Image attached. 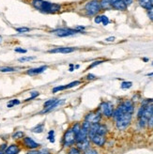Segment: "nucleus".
Here are the masks:
<instances>
[{"mask_svg": "<svg viewBox=\"0 0 153 154\" xmlns=\"http://www.w3.org/2000/svg\"><path fill=\"white\" fill-rule=\"evenodd\" d=\"M133 103L131 101H126L122 103L118 107V109L114 112L113 117L116 119L117 127L119 130H124L130 125L133 117Z\"/></svg>", "mask_w": 153, "mask_h": 154, "instance_id": "f257e3e1", "label": "nucleus"}, {"mask_svg": "<svg viewBox=\"0 0 153 154\" xmlns=\"http://www.w3.org/2000/svg\"><path fill=\"white\" fill-rule=\"evenodd\" d=\"M32 4L37 10L45 13H54L60 10L59 5L53 4L48 1H44V0H33Z\"/></svg>", "mask_w": 153, "mask_h": 154, "instance_id": "f03ea898", "label": "nucleus"}, {"mask_svg": "<svg viewBox=\"0 0 153 154\" xmlns=\"http://www.w3.org/2000/svg\"><path fill=\"white\" fill-rule=\"evenodd\" d=\"M152 115H153V104L143 105L138 112V119H139L140 126L144 127L147 123H148L150 118L152 117Z\"/></svg>", "mask_w": 153, "mask_h": 154, "instance_id": "7ed1b4c3", "label": "nucleus"}, {"mask_svg": "<svg viewBox=\"0 0 153 154\" xmlns=\"http://www.w3.org/2000/svg\"><path fill=\"white\" fill-rule=\"evenodd\" d=\"M85 10L88 15H95L101 11L100 2H99L98 0H91V1H89L86 5Z\"/></svg>", "mask_w": 153, "mask_h": 154, "instance_id": "20e7f679", "label": "nucleus"}, {"mask_svg": "<svg viewBox=\"0 0 153 154\" xmlns=\"http://www.w3.org/2000/svg\"><path fill=\"white\" fill-rule=\"evenodd\" d=\"M80 31L77 29H70V28H58L54 31L57 36L58 37H69L75 35L76 33H79Z\"/></svg>", "mask_w": 153, "mask_h": 154, "instance_id": "39448f33", "label": "nucleus"}, {"mask_svg": "<svg viewBox=\"0 0 153 154\" xmlns=\"http://www.w3.org/2000/svg\"><path fill=\"white\" fill-rule=\"evenodd\" d=\"M76 141V134L72 131V129L68 130L64 134V145L71 146Z\"/></svg>", "mask_w": 153, "mask_h": 154, "instance_id": "423d86ee", "label": "nucleus"}, {"mask_svg": "<svg viewBox=\"0 0 153 154\" xmlns=\"http://www.w3.org/2000/svg\"><path fill=\"white\" fill-rule=\"evenodd\" d=\"M88 136L90 138V140L97 146L102 147V146H103L105 144V141H106L105 135L98 134H88Z\"/></svg>", "mask_w": 153, "mask_h": 154, "instance_id": "0eeeda50", "label": "nucleus"}, {"mask_svg": "<svg viewBox=\"0 0 153 154\" xmlns=\"http://www.w3.org/2000/svg\"><path fill=\"white\" fill-rule=\"evenodd\" d=\"M101 111L102 113L107 118H110L114 114V108L113 105L110 103H103L101 104Z\"/></svg>", "mask_w": 153, "mask_h": 154, "instance_id": "6e6552de", "label": "nucleus"}, {"mask_svg": "<svg viewBox=\"0 0 153 154\" xmlns=\"http://www.w3.org/2000/svg\"><path fill=\"white\" fill-rule=\"evenodd\" d=\"M102 119V115L101 113H99V112H94V113H90L87 116V118H86V120L88 121L91 125L92 124H97V123L100 122Z\"/></svg>", "mask_w": 153, "mask_h": 154, "instance_id": "1a4fd4ad", "label": "nucleus"}, {"mask_svg": "<svg viewBox=\"0 0 153 154\" xmlns=\"http://www.w3.org/2000/svg\"><path fill=\"white\" fill-rule=\"evenodd\" d=\"M75 51V48L72 47H59V48H56V49H53L50 50L49 52L52 54H70Z\"/></svg>", "mask_w": 153, "mask_h": 154, "instance_id": "9d476101", "label": "nucleus"}, {"mask_svg": "<svg viewBox=\"0 0 153 154\" xmlns=\"http://www.w3.org/2000/svg\"><path fill=\"white\" fill-rule=\"evenodd\" d=\"M24 144L26 146L27 148L32 149H37V148L40 146L38 143H36L34 140H32L30 137H25V139H24Z\"/></svg>", "mask_w": 153, "mask_h": 154, "instance_id": "9b49d317", "label": "nucleus"}, {"mask_svg": "<svg viewBox=\"0 0 153 154\" xmlns=\"http://www.w3.org/2000/svg\"><path fill=\"white\" fill-rule=\"evenodd\" d=\"M45 70H47V66H42L39 68H35V69H30L27 71V74L29 75H36V74H40L43 72Z\"/></svg>", "mask_w": 153, "mask_h": 154, "instance_id": "f8f14e48", "label": "nucleus"}, {"mask_svg": "<svg viewBox=\"0 0 153 154\" xmlns=\"http://www.w3.org/2000/svg\"><path fill=\"white\" fill-rule=\"evenodd\" d=\"M20 151V149L17 145L12 144L10 147H8L7 149L5 150V154H18Z\"/></svg>", "mask_w": 153, "mask_h": 154, "instance_id": "ddd939ff", "label": "nucleus"}, {"mask_svg": "<svg viewBox=\"0 0 153 154\" xmlns=\"http://www.w3.org/2000/svg\"><path fill=\"white\" fill-rule=\"evenodd\" d=\"M112 7L114 8V9L118 10V11H125L126 8H127V6L123 2V0H118V1H116L115 3L112 4Z\"/></svg>", "mask_w": 153, "mask_h": 154, "instance_id": "4468645a", "label": "nucleus"}, {"mask_svg": "<svg viewBox=\"0 0 153 154\" xmlns=\"http://www.w3.org/2000/svg\"><path fill=\"white\" fill-rule=\"evenodd\" d=\"M100 5H101V9L103 10H108L112 7V3L110 2V0H102L100 2Z\"/></svg>", "mask_w": 153, "mask_h": 154, "instance_id": "2eb2a0df", "label": "nucleus"}, {"mask_svg": "<svg viewBox=\"0 0 153 154\" xmlns=\"http://www.w3.org/2000/svg\"><path fill=\"white\" fill-rule=\"evenodd\" d=\"M88 144H89V142H88V140L87 139V140L83 141V142L77 143V146H78V148H79L81 150H87V148H88Z\"/></svg>", "mask_w": 153, "mask_h": 154, "instance_id": "dca6fc26", "label": "nucleus"}, {"mask_svg": "<svg viewBox=\"0 0 153 154\" xmlns=\"http://www.w3.org/2000/svg\"><path fill=\"white\" fill-rule=\"evenodd\" d=\"M139 4L147 10H148L152 6V3L150 2V0H139Z\"/></svg>", "mask_w": 153, "mask_h": 154, "instance_id": "f3484780", "label": "nucleus"}, {"mask_svg": "<svg viewBox=\"0 0 153 154\" xmlns=\"http://www.w3.org/2000/svg\"><path fill=\"white\" fill-rule=\"evenodd\" d=\"M43 128H44V126L42 124H40V125L34 127L33 129H31V132H33L35 134H41L43 132Z\"/></svg>", "mask_w": 153, "mask_h": 154, "instance_id": "a211bd4d", "label": "nucleus"}, {"mask_svg": "<svg viewBox=\"0 0 153 154\" xmlns=\"http://www.w3.org/2000/svg\"><path fill=\"white\" fill-rule=\"evenodd\" d=\"M15 71L16 70L11 67H0V72H11Z\"/></svg>", "mask_w": 153, "mask_h": 154, "instance_id": "6ab92c4d", "label": "nucleus"}, {"mask_svg": "<svg viewBox=\"0 0 153 154\" xmlns=\"http://www.w3.org/2000/svg\"><path fill=\"white\" fill-rule=\"evenodd\" d=\"M35 58H36L35 57H24L19 58V61H20V62H27V61L34 60Z\"/></svg>", "mask_w": 153, "mask_h": 154, "instance_id": "aec40b11", "label": "nucleus"}, {"mask_svg": "<svg viewBox=\"0 0 153 154\" xmlns=\"http://www.w3.org/2000/svg\"><path fill=\"white\" fill-rule=\"evenodd\" d=\"M80 130H81V126H80L79 123H76V124H74V125H73V127H72V131L75 133V134H77L80 132Z\"/></svg>", "mask_w": 153, "mask_h": 154, "instance_id": "412c9836", "label": "nucleus"}, {"mask_svg": "<svg viewBox=\"0 0 153 154\" xmlns=\"http://www.w3.org/2000/svg\"><path fill=\"white\" fill-rule=\"evenodd\" d=\"M133 86V83L132 82H123L121 84V88H124V89H126V88H130Z\"/></svg>", "mask_w": 153, "mask_h": 154, "instance_id": "4be33fe9", "label": "nucleus"}, {"mask_svg": "<svg viewBox=\"0 0 153 154\" xmlns=\"http://www.w3.org/2000/svg\"><path fill=\"white\" fill-rule=\"evenodd\" d=\"M57 99H52V100H49V101H47V102H45V103H44V108H48V107L51 106L54 103L57 101Z\"/></svg>", "mask_w": 153, "mask_h": 154, "instance_id": "5701e85b", "label": "nucleus"}, {"mask_svg": "<svg viewBox=\"0 0 153 154\" xmlns=\"http://www.w3.org/2000/svg\"><path fill=\"white\" fill-rule=\"evenodd\" d=\"M29 28L28 27H19V28H16V31L18 33H26L29 31Z\"/></svg>", "mask_w": 153, "mask_h": 154, "instance_id": "b1692460", "label": "nucleus"}, {"mask_svg": "<svg viewBox=\"0 0 153 154\" xmlns=\"http://www.w3.org/2000/svg\"><path fill=\"white\" fill-rule=\"evenodd\" d=\"M81 83L79 81H74L72 83H70L68 85V86H65L66 88H73V87H76V86H78V85H80Z\"/></svg>", "mask_w": 153, "mask_h": 154, "instance_id": "393cba45", "label": "nucleus"}, {"mask_svg": "<svg viewBox=\"0 0 153 154\" xmlns=\"http://www.w3.org/2000/svg\"><path fill=\"white\" fill-rule=\"evenodd\" d=\"M19 103H20V101H18V100H12V101H11L9 103H8V107L11 108V107H12L13 105H16Z\"/></svg>", "mask_w": 153, "mask_h": 154, "instance_id": "a878e982", "label": "nucleus"}, {"mask_svg": "<svg viewBox=\"0 0 153 154\" xmlns=\"http://www.w3.org/2000/svg\"><path fill=\"white\" fill-rule=\"evenodd\" d=\"M48 140L52 143L55 142V135H54V131H50L48 134Z\"/></svg>", "mask_w": 153, "mask_h": 154, "instance_id": "bb28decb", "label": "nucleus"}, {"mask_svg": "<svg viewBox=\"0 0 153 154\" xmlns=\"http://www.w3.org/2000/svg\"><path fill=\"white\" fill-rule=\"evenodd\" d=\"M102 23L103 26H107L109 24V19L107 18L105 15H102Z\"/></svg>", "mask_w": 153, "mask_h": 154, "instance_id": "cd10ccee", "label": "nucleus"}, {"mask_svg": "<svg viewBox=\"0 0 153 154\" xmlns=\"http://www.w3.org/2000/svg\"><path fill=\"white\" fill-rule=\"evenodd\" d=\"M68 154H80V150L76 148H72L70 149V151H69Z\"/></svg>", "mask_w": 153, "mask_h": 154, "instance_id": "c85d7f7f", "label": "nucleus"}, {"mask_svg": "<svg viewBox=\"0 0 153 154\" xmlns=\"http://www.w3.org/2000/svg\"><path fill=\"white\" fill-rule=\"evenodd\" d=\"M148 14L149 18H150L151 20H153V5L148 10Z\"/></svg>", "mask_w": 153, "mask_h": 154, "instance_id": "c756f323", "label": "nucleus"}, {"mask_svg": "<svg viewBox=\"0 0 153 154\" xmlns=\"http://www.w3.org/2000/svg\"><path fill=\"white\" fill-rule=\"evenodd\" d=\"M37 96H39V92H37V91H32V92H31V97H30L29 99H26V101H30V100H32V99L36 98Z\"/></svg>", "mask_w": 153, "mask_h": 154, "instance_id": "7c9ffc66", "label": "nucleus"}, {"mask_svg": "<svg viewBox=\"0 0 153 154\" xmlns=\"http://www.w3.org/2000/svg\"><path fill=\"white\" fill-rule=\"evenodd\" d=\"M66 87L65 86H60V87H57V88H53V92L55 93V92H57V91H60V90H63L65 89Z\"/></svg>", "mask_w": 153, "mask_h": 154, "instance_id": "2f4dec72", "label": "nucleus"}, {"mask_svg": "<svg viewBox=\"0 0 153 154\" xmlns=\"http://www.w3.org/2000/svg\"><path fill=\"white\" fill-rule=\"evenodd\" d=\"M24 136V133L23 132H17L16 134H13V138H20V137H23Z\"/></svg>", "mask_w": 153, "mask_h": 154, "instance_id": "473e14b6", "label": "nucleus"}, {"mask_svg": "<svg viewBox=\"0 0 153 154\" xmlns=\"http://www.w3.org/2000/svg\"><path fill=\"white\" fill-rule=\"evenodd\" d=\"M84 154H97V151L95 149H87Z\"/></svg>", "mask_w": 153, "mask_h": 154, "instance_id": "72a5a7b5", "label": "nucleus"}, {"mask_svg": "<svg viewBox=\"0 0 153 154\" xmlns=\"http://www.w3.org/2000/svg\"><path fill=\"white\" fill-rule=\"evenodd\" d=\"M15 52L21 53V54H26V49H22V48H16V49H15Z\"/></svg>", "mask_w": 153, "mask_h": 154, "instance_id": "f704fd0d", "label": "nucleus"}, {"mask_svg": "<svg viewBox=\"0 0 153 154\" xmlns=\"http://www.w3.org/2000/svg\"><path fill=\"white\" fill-rule=\"evenodd\" d=\"M95 23L96 24H100V23H102V16H97L95 17Z\"/></svg>", "mask_w": 153, "mask_h": 154, "instance_id": "c9c22d12", "label": "nucleus"}, {"mask_svg": "<svg viewBox=\"0 0 153 154\" xmlns=\"http://www.w3.org/2000/svg\"><path fill=\"white\" fill-rule=\"evenodd\" d=\"M101 63H103V61H96V62H94L93 64H91L89 66V68H93V67H95V66H97L99 64H101Z\"/></svg>", "mask_w": 153, "mask_h": 154, "instance_id": "e433bc0d", "label": "nucleus"}, {"mask_svg": "<svg viewBox=\"0 0 153 154\" xmlns=\"http://www.w3.org/2000/svg\"><path fill=\"white\" fill-rule=\"evenodd\" d=\"M123 2L125 3L126 6H130L133 3V0H123Z\"/></svg>", "mask_w": 153, "mask_h": 154, "instance_id": "4c0bfd02", "label": "nucleus"}, {"mask_svg": "<svg viewBox=\"0 0 153 154\" xmlns=\"http://www.w3.org/2000/svg\"><path fill=\"white\" fill-rule=\"evenodd\" d=\"M39 154H50V152L46 149H43V150L39 151Z\"/></svg>", "mask_w": 153, "mask_h": 154, "instance_id": "58836bf2", "label": "nucleus"}, {"mask_svg": "<svg viewBox=\"0 0 153 154\" xmlns=\"http://www.w3.org/2000/svg\"><path fill=\"white\" fill-rule=\"evenodd\" d=\"M105 41L106 42H114L115 41V37H109V38H107Z\"/></svg>", "mask_w": 153, "mask_h": 154, "instance_id": "ea45409f", "label": "nucleus"}, {"mask_svg": "<svg viewBox=\"0 0 153 154\" xmlns=\"http://www.w3.org/2000/svg\"><path fill=\"white\" fill-rule=\"evenodd\" d=\"M27 154H39V151H37V150H31V151L27 152Z\"/></svg>", "mask_w": 153, "mask_h": 154, "instance_id": "a19ab883", "label": "nucleus"}, {"mask_svg": "<svg viewBox=\"0 0 153 154\" xmlns=\"http://www.w3.org/2000/svg\"><path fill=\"white\" fill-rule=\"evenodd\" d=\"M95 78V76L92 75V74H88L87 75V79H94Z\"/></svg>", "mask_w": 153, "mask_h": 154, "instance_id": "79ce46f5", "label": "nucleus"}, {"mask_svg": "<svg viewBox=\"0 0 153 154\" xmlns=\"http://www.w3.org/2000/svg\"><path fill=\"white\" fill-rule=\"evenodd\" d=\"M116 1H118V0H110V2H111L112 4H113V3H115Z\"/></svg>", "mask_w": 153, "mask_h": 154, "instance_id": "37998d69", "label": "nucleus"}, {"mask_svg": "<svg viewBox=\"0 0 153 154\" xmlns=\"http://www.w3.org/2000/svg\"><path fill=\"white\" fill-rule=\"evenodd\" d=\"M0 154H4V152H3V150L0 149Z\"/></svg>", "mask_w": 153, "mask_h": 154, "instance_id": "c03bdc74", "label": "nucleus"}, {"mask_svg": "<svg viewBox=\"0 0 153 154\" xmlns=\"http://www.w3.org/2000/svg\"><path fill=\"white\" fill-rule=\"evenodd\" d=\"M73 70H74V68L72 67V68H71V69H70V72H72Z\"/></svg>", "mask_w": 153, "mask_h": 154, "instance_id": "a18cd8bd", "label": "nucleus"}, {"mask_svg": "<svg viewBox=\"0 0 153 154\" xmlns=\"http://www.w3.org/2000/svg\"><path fill=\"white\" fill-rule=\"evenodd\" d=\"M152 75H153V73H149L148 74V76H152Z\"/></svg>", "mask_w": 153, "mask_h": 154, "instance_id": "49530a36", "label": "nucleus"}, {"mask_svg": "<svg viewBox=\"0 0 153 154\" xmlns=\"http://www.w3.org/2000/svg\"><path fill=\"white\" fill-rule=\"evenodd\" d=\"M2 42V38L1 37H0V42Z\"/></svg>", "mask_w": 153, "mask_h": 154, "instance_id": "de8ad7c7", "label": "nucleus"}, {"mask_svg": "<svg viewBox=\"0 0 153 154\" xmlns=\"http://www.w3.org/2000/svg\"><path fill=\"white\" fill-rule=\"evenodd\" d=\"M150 2L152 3V5H153V0H150Z\"/></svg>", "mask_w": 153, "mask_h": 154, "instance_id": "09e8293b", "label": "nucleus"}, {"mask_svg": "<svg viewBox=\"0 0 153 154\" xmlns=\"http://www.w3.org/2000/svg\"><path fill=\"white\" fill-rule=\"evenodd\" d=\"M152 65H153V63H152Z\"/></svg>", "mask_w": 153, "mask_h": 154, "instance_id": "8fccbe9b", "label": "nucleus"}]
</instances>
